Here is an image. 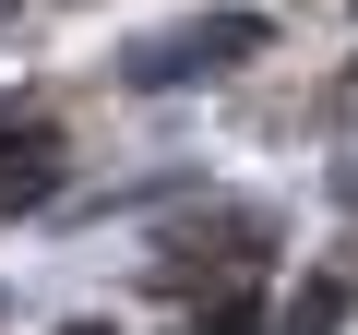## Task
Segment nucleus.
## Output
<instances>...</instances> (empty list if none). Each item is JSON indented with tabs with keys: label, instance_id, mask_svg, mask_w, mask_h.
<instances>
[{
	"label": "nucleus",
	"instance_id": "obj_1",
	"mask_svg": "<svg viewBox=\"0 0 358 335\" xmlns=\"http://www.w3.org/2000/svg\"><path fill=\"white\" fill-rule=\"evenodd\" d=\"M60 180V132H0V216Z\"/></svg>",
	"mask_w": 358,
	"mask_h": 335
},
{
	"label": "nucleus",
	"instance_id": "obj_3",
	"mask_svg": "<svg viewBox=\"0 0 358 335\" xmlns=\"http://www.w3.org/2000/svg\"><path fill=\"white\" fill-rule=\"evenodd\" d=\"M60 335H108V323H60Z\"/></svg>",
	"mask_w": 358,
	"mask_h": 335
},
{
	"label": "nucleus",
	"instance_id": "obj_2",
	"mask_svg": "<svg viewBox=\"0 0 358 335\" xmlns=\"http://www.w3.org/2000/svg\"><path fill=\"white\" fill-rule=\"evenodd\" d=\"M275 335H334V287H310V299H299V311H287Z\"/></svg>",
	"mask_w": 358,
	"mask_h": 335
}]
</instances>
